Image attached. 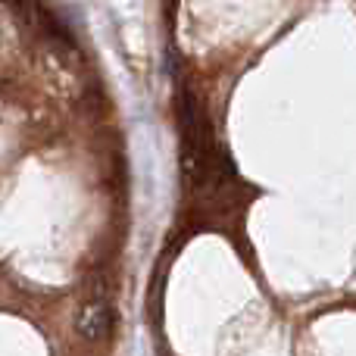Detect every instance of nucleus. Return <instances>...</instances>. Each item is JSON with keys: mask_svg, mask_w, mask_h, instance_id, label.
Returning <instances> with one entry per match:
<instances>
[{"mask_svg": "<svg viewBox=\"0 0 356 356\" xmlns=\"http://www.w3.org/2000/svg\"><path fill=\"white\" fill-rule=\"evenodd\" d=\"M113 328V313L104 300H91L79 316V334L85 341H104Z\"/></svg>", "mask_w": 356, "mask_h": 356, "instance_id": "1", "label": "nucleus"}]
</instances>
